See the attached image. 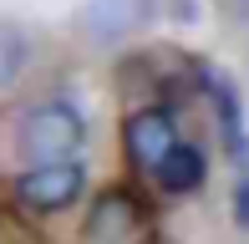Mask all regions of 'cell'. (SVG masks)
I'll return each instance as SVG.
<instances>
[{
	"label": "cell",
	"mask_w": 249,
	"mask_h": 244,
	"mask_svg": "<svg viewBox=\"0 0 249 244\" xmlns=\"http://www.w3.org/2000/svg\"><path fill=\"white\" fill-rule=\"evenodd\" d=\"M203 82H209V97L213 102H219V127H224V142H229L234 153H244V127H239V97H234V82L224 71H209L203 76Z\"/></svg>",
	"instance_id": "52a82bcc"
},
{
	"label": "cell",
	"mask_w": 249,
	"mask_h": 244,
	"mask_svg": "<svg viewBox=\"0 0 249 244\" xmlns=\"http://www.w3.org/2000/svg\"><path fill=\"white\" fill-rule=\"evenodd\" d=\"M178 142V122L168 107H142V112H132L122 122V148H127V158L138 163V168H158V158H163L168 148Z\"/></svg>",
	"instance_id": "3957f363"
},
{
	"label": "cell",
	"mask_w": 249,
	"mask_h": 244,
	"mask_svg": "<svg viewBox=\"0 0 249 244\" xmlns=\"http://www.w3.org/2000/svg\"><path fill=\"white\" fill-rule=\"evenodd\" d=\"M87 142V122L71 102H41L20 117V158L36 168V163H56V158H71L76 148Z\"/></svg>",
	"instance_id": "6da1fadb"
},
{
	"label": "cell",
	"mask_w": 249,
	"mask_h": 244,
	"mask_svg": "<svg viewBox=\"0 0 249 244\" xmlns=\"http://www.w3.org/2000/svg\"><path fill=\"white\" fill-rule=\"evenodd\" d=\"M138 224H142V198L127 193V188H107V193L92 204L87 244H132Z\"/></svg>",
	"instance_id": "5b68a950"
},
{
	"label": "cell",
	"mask_w": 249,
	"mask_h": 244,
	"mask_svg": "<svg viewBox=\"0 0 249 244\" xmlns=\"http://www.w3.org/2000/svg\"><path fill=\"white\" fill-rule=\"evenodd\" d=\"M234 219L249 229V168L239 173V188H234Z\"/></svg>",
	"instance_id": "9c48e42d"
},
{
	"label": "cell",
	"mask_w": 249,
	"mask_h": 244,
	"mask_svg": "<svg viewBox=\"0 0 249 244\" xmlns=\"http://www.w3.org/2000/svg\"><path fill=\"white\" fill-rule=\"evenodd\" d=\"M158 183L168 188V193H194V188L209 178V158L194 148V142H173V148L158 158Z\"/></svg>",
	"instance_id": "8992f818"
},
{
	"label": "cell",
	"mask_w": 249,
	"mask_h": 244,
	"mask_svg": "<svg viewBox=\"0 0 249 244\" xmlns=\"http://www.w3.org/2000/svg\"><path fill=\"white\" fill-rule=\"evenodd\" d=\"M148 20H153V0H92V5H82L76 26L102 46H117L132 31H142Z\"/></svg>",
	"instance_id": "277c9868"
},
{
	"label": "cell",
	"mask_w": 249,
	"mask_h": 244,
	"mask_svg": "<svg viewBox=\"0 0 249 244\" xmlns=\"http://www.w3.org/2000/svg\"><path fill=\"white\" fill-rule=\"evenodd\" d=\"M20 66H26V36H20V26L0 20V87L16 82Z\"/></svg>",
	"instance_id": "ba28073f"
},
{
	"label": "cell",
	"mask_w": 249,
	"mask_h": 244,
	"mask_svg": "<svg viewBox=\"0 0 249 244\" xmlns=\"http://www.w3.org/2000/svg\"><path fill=\"white\" fill-rule=\"evenodd\" d=\"M82 188H87V168L71 158H56V163H36L31 173H20L16 198L31 214H61L82 198Z\"/></svg>",
	"instance_id": "7a4b0ae2"
}]
</instances>
